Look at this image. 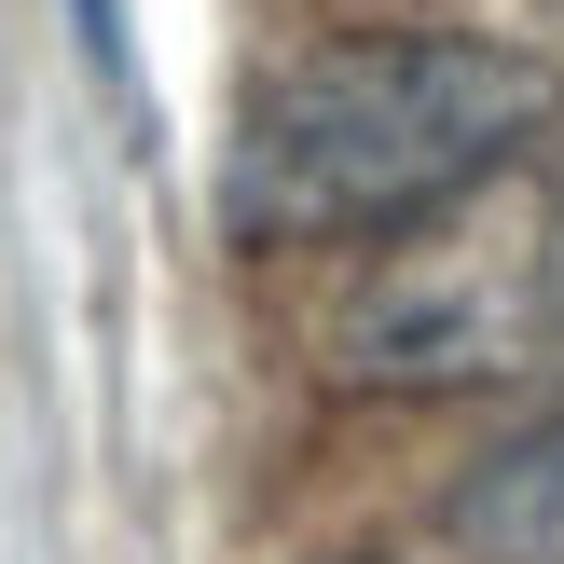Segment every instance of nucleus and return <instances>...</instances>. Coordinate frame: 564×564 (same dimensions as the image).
<instances>
[{
    "instance_id": "7ed1b4c3",
    "label": "nucleus",
    "mask_w": 564,
    "mask_h": 564,
    "mask_svg": "<svg viewBox=\"0 0 564 564\" xmlns=\"http://www.w3.org/2000/svg\"><path fill=\"white\" fill-rule=\"evenodd\" d=\"M441 523L482 564H564V413L523 427V441H496V455L441 496Z\"/></svg>"
},
{
    "instance_id": "39448f33",
    "label": "nucleus",
    "mask_w": 564,
    "mask_h": 564,
    "mask_svg": "<svg viewBox=\"0 0 564 564\" xmlns=\"http://www.w3.org/2000/svg\"><path fill=\"white\" fill-rule=\"evenodd\" d=\"M330 564H400V551H330Z\"/></svg>"
},
{
    "instance_id": "f257e3e1",
    "label": "nucleus",
    "mask_w": 564,
    "mask_h": 564,
    "mask_svg": "<svg viewBox=\"0 0 564 564\" xmlns=\"http://www.w3.org/2000/svg\"><path fill=\"white\" fill-rule=\"evenodd\" d=\"M551 55L482 28H345L248 83L220 152V235L235 248H358L427 235L441 207L496 193L551 138Z\"/></svg>"
},
{
    "instance_id": "f03ea898",
    "label": "nucleus",
    "mask_w": 564,
    "mask_h": 564,
    "mask_svg": "<svg viewBox=\"0 0 564 564\" xmlns=\"http://www.w3.org/2000/svg\"><path fill=\"white\" fill-rule=\"evenodd\" d=\"M345 372L358 386H523L564 372V180H496L441 207L427 235L386 248L345 303Z\"/></svg>"
},
{
    "instance_id": "20e7f679",
    "label": "nucleus",
    "mask_w": 564,
    "mask_h": 564,
    "mask_svg": "<svg viewBox=\"0 0 564 564\" xmlns=\"http://www.w3.org/2000/svg\"><path fill=\"white\" fill-rule=\"evenodd\" d=\"M69 14H83V42H97L110 69H124V0H69Z\"/></svg>"
}]
</instances>
